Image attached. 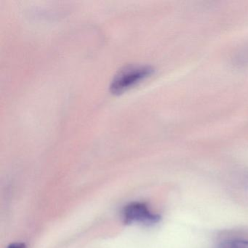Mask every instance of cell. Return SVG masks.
<instances>
[{"label": "cell", "instance_id": "6da1fadb", "mask_svg": "<svg viewBox=\"0 0 248 248\" xmlns=\"http://www.w3.org/2000/svg\"><path fill=\"white\" fill-rule=\"evenodd\" d=\"M152 69L143 65H131L118 72L112 79L110 91L113 93L124 92L152 74Z\"/></svg>", "mask_w": 248, "mask_h": 248}, {"label": "cell", "instance_id": "7a4b0ae2", "mask_svg": "<svg viewBox=\"0 0 248 248\" xmlns=\"http://www.w3.org/2000/svg\"><path fill=\"white\" fill-rule=\"evenodd\" d=\"M124 222L127 224L142 223L144 225H154L160 220L161 217L149 210L147 204L135 202L124 207L123 212Z\"/></svg>", "mask_w": 248, "mask_h": 248}, {"label": "cell", "instance_id": "3957f363", "mask_svg": "<svg viewBox=\"0 0 248 248\" xmlns=\"http://www.w3.org/2000/svg\"><path fill=\"white\" fill-rule=\"evenodd\" d=\"M217 248H248V241L242 239L225 241Z\"/></svg>", "mask_w": 248, "mask_h": 248}, {"label": "cell", "instance_id": "277c9868", "mask_svg": "<svg viewBox=\"0 0 248 248\" xmlns=\"http://www.w3.org/2000/svg\"><path fill=\"white\" fill-rule=\"evenodd\" d=\"M8 248H27L25 244L22 242H14V243L11 244Z\"/></svg>", "mask_w": 248, "mask_h": 248}]
</instances>
